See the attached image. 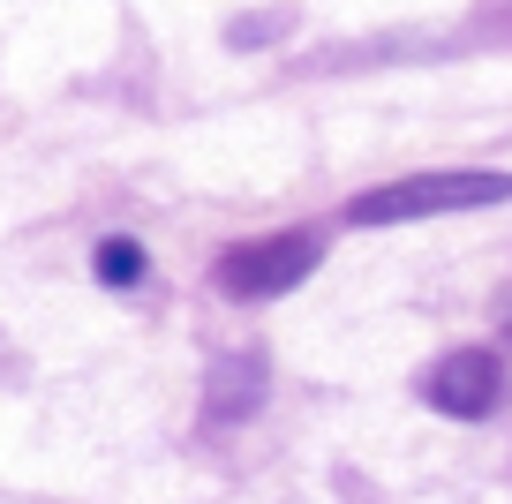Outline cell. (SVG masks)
Masks as SVG:
<instances>
[{"mask_svg":"<svg viewBox=\"0 0 512 504\" xmlns=\"http://www.w3.org/2000/svg\"><path fill=\"white\" fill-rule=\"evenodd\" d=\"M91 264H98V279H106V286H136V279H144V249H136L128 234L98 241V256H91Z\"/></svg>","mask_w":512,"mask_h":504,"instance_id":"5","label":"cell"},{"mask_svg":"<svg viewBox=\"0 0 512 504\" xmlns=\"http://www.w3.org/2000/svg\"><path fill=\"white\" fill-rule=\"evenodd\" d=\"M264 399V362L256 354H234V362L211 369V392H204V422H241V414Z\"/></svg>","mask_w":512,"mask_h":504,"instance_id":"4","label":"cell"},{"mask_svg":"<svg viewBox=\"0 0 512 504\" xmlns=\"http://www.w3.org/2000/svg\"><path fill=\"white\" fill-rule=\"evenodd\" d=\"M422 399L452 422H482V414L505 399V369H497L490 347H467V354H445V362L422 377Z\"/></svg>","mask_w":512,"mask_h":504,"instance_id":"3","label":"cell"},{"mask_svg":"<svg viewBox=\"0 0 512 504\" xmlns=\"http://www.w3.org/2000/svg\"><path fill=\"white\" fill-rule=\"evenodd\" d=\"M512 174H407V181H384V189L354 196L347 226H407V219H430V211H482V204H505Z\"/></svg>","mask_w":512,"mask_h":504,"instance_id":"1","label":"cell"},{"mask_svg":"<svg viewBox=\"0 0 512 504\" xmlns=\"http://www.w3.org/2000/svg\"><path fill=\"white\" fill-rule=\"evenodd\" d=\"M317 271V234H264V241H241L211 264V286L234 301H272L287 286H302Z\"/></svg>","mask_w":512,"mask_h":504,"instance_id":"2","label":"cell"}]
</instances>
